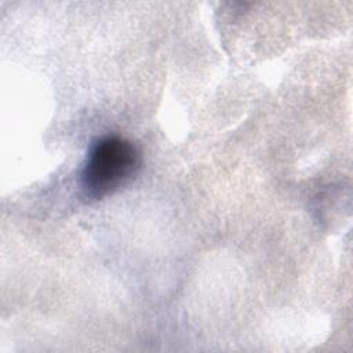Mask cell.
<instances>
[{
    "label": "cell",
    "mask_w": 353,
    "mask_h": 353,
    "mask_svg": "<svg viewBox=\"0 0 353 353\" xmlns=\"http://www.w3.org/2000/svg\"><path fill=\"white\" fill-rule=\"evenodd\" d=\"M139 168L137 148L124 138L105 137L90 150L81 185L90 197H103L125 183Z\"/></svg>",
    "instance_id": "1"
}]
</instances>
